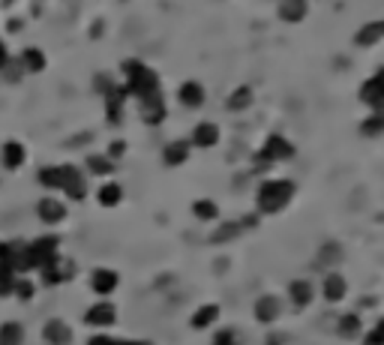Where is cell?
<instances>
[{
    "label": "cell",
    "mask_w": 384,
    "mask_h": 345,
    "mask_svg": "<svg viewBox=\"0 0 384 345\" xmlns=\"http://www.w3.org/2000/svg\"><path fill=\"white\" fill-rule=\"evenodd\" d=\"M91 171H96V174H108V171H111V162H108V159H102V157H91Z\"/></svg>",
    "instance_id": "cell-30"
},
{
    "label": "cell",
    "mask_w": 384,
    "mask_h": 345,
    "mask_svg": "<svg viewBox=\"0 0 384 345\" xmlns=\"http://www.w3.org/2000/svg\"><path fill=\"white\" fill-rule=\"evenodd\" d=\"M21 162H24V147L18 142H9L4 147V165H6V169H18Z\"/></svg>",
    "instance_id": "cell-19"
},
{
    "label": "cell",
    "mask_w": 384,
    "mask_h": 345,
    "mask_svg": "<svg viewBox=\"0 0 384 345\" xmlns=\"http://www.w3.org/2000/svg\"><path fill=\"white\" fill-rule=\"evenodd\" d=\"M24 60H28V63H24V67H28V69H43L45 67V57H43V51H24Z\"/></svg>",
    "instance_id": "cell-28"
},
{
    "label": "cell",
    "mask_w": 384,
    "mask_h": 345,
    "mask_svg": "<svg viewBox=\"0 0 384 345\" xmlns=\"http://www.w3.org/2000/svg\"><path fill=\"white\" fill-rule=\"evenodd\" d=\"M120 198H123V189L118 183H106L99 189V204L102 208H118Z\"/></svg>",
    "instance_id": "cell-17"
},
{
    "label": "cell",
    "mask_w": 384,
    "mask_h": 345,
    "mask_svg": "<svg viewBox=\"0 0 384 345\" xmlns=\"http://www.w3.org/2000/svg\"><path fill=\"white\" fill-rule=\"evenodd\" d=\"M192 213L198 216V220H216V213H220V208L210 201V198H198L196 204H192Z\"/></svg>",
    "instance_id": "cell-22"
},
{
    "label": "cell",
    "mask_w": 384,
    "mask_h": 345,
    "mask_svg": "<svg viewBox=\"0 0 384 345\" xmlns=\"http://www.w3.org/2000/svg\"><path fill=\"white\" fill-rule=\"evenodd\" d=\"M216 318H220V306L216 303H204V306H198L196 312H192V330H204V327H210Z\"/></svg>",
    "instance_id": "cell-12"
},
{
    "label": "cell",
    "mask_w": 384,
    "mask_h": 345,
    "mask_svg": "<svg viewBox=\"0 0 384 345\" xmlns=\"http://www.w3.org/2000/svg\"><path fill=\"white\" fill-rule=\"evenodd\" d=\"M145 345H150V342H145Z\"/></svg>",
    "instance_id": "cell-35"
},
{
    "label": "cell",
    "mask_w": 384,
    "mask_h": 345,
    "mask_svg": "<svg viewBox=\"0 0 384 345\" xmlns=\"http://www.w3.org/2000/svg\"><path fill=\"white\" fill-rule=\"evenodd\" d=\"M33 283H30V279H16V288H12V295H16L18 300H30L33 298Z\"/></svg>",
    "instance_id": "cell-26"
},
{
    "label": "cell",
    "mask_w": 384,
    "mask_h": 345,
    "mask_svg": "<svg viewBox=\"0 0 384 345\" xmlns=\"http://www.w3.org/2000/svg\"><path fill=\"white\" fill-rule=\"evenodd\" d=\"M288 157H291V145L286 142L283 135H271V138H267V145H264V150L259 153V159H261V162L288 159Z\"/></svg>",
    "instance_id": "cell-6"
},
{
    "label": "cell",
    "mask_w": 384,
    "mask_h": 345,
    "mask_svg": "<svg viewBox=\"0 0 384 345\" xmlns=\"http://www.w3.org/2000/svg\"><path fill=\"white\" fill-rule=\"evenodd\" d=\"M40 181L48 189H63V169H43L40 171Z\"/></svg>",
    "instance_id": "cell-23"
},
{
    "label": "cell",
    "mask_w": 384,
    "mask_h": 345,
    "mask_svg": "<svg viewBox=\"0 0 384 345\" xmlns=\"http://www.w3.org/2000/svg\"><path fill=\"white\" fill-rule=\"evenodd\" d=\"M183 159H186V145L174 142V145L165 147V162H169V165H181Z\"/></svg>",
    "instance_id": "cell-25"
},
{
    "label": "cell",
    "mask_w": 384,
    "mask_h": 345,
    "mask_svg": "<svg viewBox=\"0 0 384 345\" xmlns=\"http://www.w3.org/2000/svg\"><path fill=\"white\" fill-rule=\"evenodd\" d=\"M43 334L48 339V345H69L72 342V327L60 318H51V322L43 327Z\"/></svg>",
    "instance_id": "cell-9"
},
{
    "label": "cell",
    "mask_w": 384,
    "mask_h": 345,
    "mask_svg": "<svg viewBox=\"0 0 384 345\" xmlns=\"http://www.w3.org/2000/svg\"><path fill=\"white\" fill-rule=\"evenodd\" d=\"M288 295H291L294 306H310L312 303V283H310V279H294L291 288H288Z\"/></svg>",
    "instance_id": "cell-13"
},
{
    "label": "cell",
    "mask_w": 384,
    "mask_h": 345,
    "mask_svg": "<svg viewBox=\"0 0 384 345\" xmlns=\"http://www.w3.org/2000/svg\"><path fill=\"white\" fill-rule=\"evenodd\" d=\"M363 345H384V318H381V322H378V324H375V327L366 334Z\"/></svg>",
    "instance_id": "cell-29"
},
{
    "label": "cell",
    "mask_w": 384,
    "mask_h": 345,
    "mask_svg": "<svg viewBox=\"0 0 384 345\" xmlns=\"http://www.w3.org/2000/svg\"><path fill=\"white\" fill-rule=\"evenodd\" d=\"M63 193H67L69 198L81 201L87 196V186H84V177L79 169H72V165H63Z\"/></svg>",
    "instance_id": "cell-3"
},
{
    "label": "cell",
    "mask_w": 384,
    "mask_h": 345,
    "mask_svg": "<svg viewBox=\"0 0 384 345\" xmlns=\"http://www.w3.org/2000/svg\"><path fill=\"white\" fill-rule=\"evenodd\" d=\"M0 261H12V244L0 240Z\"/></svg>",
    "instance_id": "cell-33"
},
{
    "label": "cell",
    "mask_w": 384,
    "mask_h": 345,
    "mask_svg": "<svg viewBox=\"0 0 384 345\" xmlns=\"http://www.w3.org/2000/svg\"><path fill=\"white\" fill-rule=\"evenodd\" d=\"M303 12H306L303 0H286V4H283V18H288V21L303 18Z\"/></svg>",
    "instance_id": "cell-24"
},
{
    "label": "cell",
    "mask_w": 384,
    "mask_h": 345,
    "mask_svg": "<svg viewBox=\"0 0 384 345\" xmlns=\"http://www.w3.org/2000/svg\"><path fill=\"white\" fill-rule=\"evenodd\" d=\"M87 345H118V339H111L108 334H96V336H91Z\"/></svg>",
    "instance_id": "cell-32"
},
{
    "label": "cell",
    "mask_w": 384,
    "mask_h": 345,
    "mask_svg": "<svg viewBox=\"0 0 384 345\" xmlns=\"http://www.w3.org/2000/svg\"><path fill=\"white\" fill-rule=\"evenodd\" d=\"M24 342V327L18 322H6L0 327V345H21Z\"/></svg>",
    "instance_id": "cell-14"
},
{
    "label": "cell",
    "mask_w": 384,
    "mask_h": 345,
    "mask_svg": "<svg viewBox=\"0 0 384 345\" xmlns=\"http://www.w3.org/2000/svg\"><path fill=\"white\" fill-rule=\"evenodd\" d=\"M4 63H6V48L0 45V67H4Z\"/></svg>",
    "instance_id": "cell-34"
},
{
    "label": "cell",
    "mask_w": 384,
    "mask_h": 345,
    "mask_svg": "<svg viewBox=\"0 0 384 345\" xmlns=\"http://www.w3.org/2000/svg\"><path fill=\"white\" fill-rule=\"evenodd\" d=\"M114 318H118V312H114L111 303H94L91 310L84 312V322L91 327H111Z\"/></svg>",
    "instance_id": "cell-4"
},
{
    "label": "cell",
    "mask_w": 384,
    "mask_h": 345,
    "mask_svg": "<svg viewBox=\"0 0 384 345\" xmlns=\"http://www.w3.org/2000/svg\"><path fill=\"white\" fill-rule=\"evenodd\" d=\"M126 72H130V91H132V94H138L142 99H147V96L157 94V84H159V81H157V75H153L147 67L130 60V63H126Z\"/></svg>",
    "instance_id": "cell-2"
},
{
    "label": "cell",
    "mask_w": 384,
    "mask_h": 345,
    "mask_svg": "<svg viewBox=\"0 0 384 345\" xmlns=\"http://www.w3.org/2000/svg\"><path fill=\"white\" fill-rule=\"evenodd\" d=\"M249 225H255V220H240V222H232V225H222V228H220V234H213V240H216V244H222V240L240 234L243 228H249Z\"/></svg>",
    "instance_id": "cell-21"
},
{
    "label": "cell",
    "mask_w": 384,
    "mask_h": 345,
    "mask_svg": "<svg viewBox=\"0 0 384 345\" xmlns=\"http://www.w3.org/2000/svg\"><path fill=\"white\" fill-rule=\"evenodd\" d=\"M72 276V264L67 261V259H60V255H57V259L55 261H48L45 267H43V279H45V283L48 285H57V283H67V279Z\"/></svg>",
    "instance_id": "cell-5"
},
{
    "label": "cell",
    "mask_w": 384,
    "mask_h": 345,
    "mask_svg": "<svg viewBox=\"0 0 384 345\" xmlns=\"http://www.w3.org/2000/svg\"><path fill=\"white\" fill-rule=\"evenodd\" d=\"M337 334L342 339H354L357 334H361V318H357V315H342L337 322Z\"/></svg>",
    "instance_id": "cell-15"
},
{
    "label": "cell",
    "mask_w": 384,
    "mask_h": 345,
    "mask_svg": "<svg viewBox=\"0 0 384 345\" xmlns=\"http://www.w3.org/2000/svg\"><path fill=\"white\" fill-rule=\"evenodd\" d=\"M213 345H240V336H237V330H220L216 334V339H213Z\"/></svg>",
    "instance_id": "cell-27"
},
{
    "label": "cell",
    "mask_w": 384,
    "mask_h": 345,
    "mask_svg": "<svg viewBox=\"0 0 384 345\" xmlns=\"http://www.w3.org/2000/svg\"><path fill=\"white\" fill-rule=\"evenodd\" d=\"M36 216H40L45 225H55V222H60L63 216H67V208H63L60 201H55V198H43L40 204H36Z\"/></svg>",
    "instance_id": "cell-11"
},
{
    "label": "cell",
    "mask_w": 384,
    "mask_h": 345,
    "mask_svg": "<svg viewBox=\"0 0 384 345\" xmlns=\"http://www.w3.org/2000/svg\"><path fill=\"white\" fill-rule=\"evenodd\" d=\"M91 288L96 291V295L108 298L114 288H118V273L108 271V267H96V271L91 273Z\"/></svg>",
    "instance_id": "cell-7"
},
{
    "label": "cell",
    "mask_w": 384,
    "mask_h": 345,
    "mask_svg": "<svg viewBox=\"0 0 384 345\" xmlns=\"http://www.w3.org/2000/svg\"><path fill=\"white\" fill-rule=\"evenodd\" d=\"M216 142H220V130H216L213 123H201V126H196V145L210 147V145H216Z\"/></svg>",
    "instance_id": "cell-18"
},
{
    "label": "cell",
    "mask_w": 384,
    "mask_h": 345,
    "mask_svg": "<svg viewBox=\"0 0 384 345\" xmlns=\"http://www.w3.org/2000/svg\"><path fill=\"white\" fill-rule=\"evenodd\" d=\"M249 99H252V94L247 91V87H243V91H240V94H237V96H235L232 102H228V106H232V108H240V106H247Z\"/></svg>",
    "instance_id": "cell-31"
},
{
    "label": "cell",
    "mask_w": 384,
    "mask_h": 345,
    "mask_svg": "<svg viewBox=\"0 0 384 345\" xmlns=\"http://www.w3.org/2000/svg\"><path fill=\"white\" fill-rule=\"evenodd\" d=\"M252 315H255V322H261V324H273L279 318V300L271 295L259 298V303L252 306Z\"/></svg>",
    "instance_id": "cell-10"
},
{
    "label": "cell",
    "mask_w": 384,
    "mask_h": 345,
    "mask_svg": "<svg viewBox=\"0 0 384 345\" xmlns=\"http://www.w3.org/2000/svg\"><path fill=\"white\" fill-rule=\"evenodd\" d=\"M291 198H294L291 181H267V183H261L255 204H259L261 213H279Z\"/></svg>",
    "instance_id": "cell-1"
},
{
    "label": "cell",
    "mask_w": 384,
    "mask_h": 345,
    "mask_svg": "<svg viewBox=\"0 0 384 345\" xmlns=\"http://www.w3.org/2000/svg\"><path fill=\"white\" fill-rule=\"evenodd\" d=\"M181 102H186V106H198V102H204V87H198L196 81H189L181 87Z\"/></svg>",
    "instance_id": "cell-20"
},
{
    "label": "cell",
    "mask_w": 384,
    "mask_h": 345,
    "mask_svg": "<svg viewBox=\"0 0 384 345\" xmlns=\"http://www.w3.org/2000/svg\"><path fill=\"white\" fill-rule=\"evenodd\" d=\"M12 288H16V267L9 261H0V298L12 295Z\"/></svg>",
    "instance_id": "cell-16"
},
{
    "label": "cell",
    "mask_w": 384,
    "mask_h": 345,
    "mask_svg": "<svg viewBox=\"0 0 384 345\" xmlns=\"http://www.w3.org/2000/svg\"><path fill=\"white\" fill-rule=\"evenodd\" d=\"M322 295L327 303H339L345 295H349V283L339 276V273H327L324 283H322Z\"/></svg>",
    "instance_id": "cell-8"
}]
</instances>
